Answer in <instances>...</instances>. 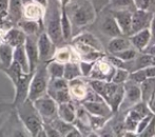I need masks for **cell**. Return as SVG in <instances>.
I'll use <instances>...</instances> for the list:
<instances>
[{
    "mask_svg": "<svg viewBox=\"0 0 155 137\" xmlns=\"http://www.w3.org/2000/svg\"><path fill=\"white\" fill-rule=\"evenodd\" d=\"M8 0H0V20L4 21V19L8 18Z\"/></svg>",
    "mask_w": 155,
    "mask_h": 137,
    "instance_id": "43",
    "label": "cell"
},
{
    "mask_svg": "<svg viewBox=\"0 0 155 137\" xmlns=\"http://www.w3.org/2000/svg\"><path fill=\"white\" fill-rule=\"evenodd\" d=\"M80 136H82L81 132H80L79 130L75 127V126H74L73 129H72L71 131L67 134V137H80Z\"/></svg>",
    "mask_w": 155,
    "mask_h": 137,
    "instance_id": "49",
    "label": "cell"
},
{
    "mask_svg": "<svg viewBox=\"0 0 155 137\" xmlns=\"http://www.w3.org/2000/svg\"><path fill=\"white\" fill-rule=\"evenodd\" d=\"M129 79L132 80L134 83L140 84L143 81H145L147 79V75L143 69H137L134 73H132L131 75H129Z\"/></svg>",
    "mask_w": 155,
    "mask_h": 137,
    "instance_id": "37",
    "label": "cell"
},
{
    "mask_svg": "<svg viewBox=\"0 0 155 137\" xmlns=\"http://www.w3.org/2000/svg\"><path fill=\"white\" fill-rule=\"evenodd\" d=\"M8 14L10 20L14 23L23 18V4L21 0H8Z\"/></svg>",
    "mask_w": 155,
    "mask_h": 137,
    "instance_id": "17",
    "label": "cell"
},
{
    "mask_svg": "<svg viewBox=\"0 0 155 137\" xmlns=\"http://www.w3.org/2000/svg\"><path fill=\"white\" fill-rule=\"evenodd\" d=\"M57 117L70 123H74L76 119V108L72 100L69 103H63L58 104Z\"/></svg>",
    "mask_w": 155,
    "mask_h": 137,
    "instance_id": "16",
    "label": "cell"
},
{
    "mask_svg": "<svg viewBox=\"0 0 155 137\" xmlns=\"http://www.w3.org/2000/svg\"><path fill=\"white\" fill-rule=\"evenodd\" d=\"M148 108H149V110L151 111L153 114H155V92L152 94L151 98L149 99V101H148Z\"/></svg>",
    "mask_w": 155,
    "mask_h": 137,
    "instance_id": "48",
    "label": "cell"
},
{
    "mask_svg": "<svg viewBox=\"0 0 155 137\" xmlns=\"http://www.w3.org/2000/svg\"><path fill=\"white\" fill-rule=\"evenodd\" d=\"M18 27L21 31L23 32L27 36H38L41 33L42 30V24L36 20H31V19L22 18L18 21Z\"/></svg>",
    "mask_w": 155,
    "mask_h": 137,
    "instance_id": "15",
    "label": "cell"
},
{
    "mask_svg": "<svg viewBox=\"0 0 155 137\" xmlns=\"http://www.w3.org/2000/svg\"><path fill=\"white\" fill-rule=\"evenodd\" d=\"M150 59H151V55L150 54H145V55L140 56L137 59V69H145L146 67L150 66Z\"/></svg>",
    "mask_w": 155,
    "mask_h": 137,
    "instance_id": "42",
    "label": "cell"
},
{
    "mask_svg": "<svg viewBox=\"0 0 155 137\" xmlns=\"http://www.w3.org/2000/svg\"><path fill=\"white\" fill-rule=\"evenodd\" d=\"M107 121V117L104 116H97V115H91L89 114V123L90 127L94 131H98L104 126V122Z\"/></svg>",
    "mask_w": 155,
    "mask_h": 137,
    "instance_id": "33",
    "label": "cell"
},
{
    "mask_svg": "<svg viewBox=\"0 0 155 137\" xmlns=\"http://www.w3.org/2000/svg\"><path fill=\"white\" fill-rule=\"evenodd\" d=\"M101 31L106 35H109L111 37L123 36L118 25H117L116 20L113 16H108L104 19L101 23Z\"/></svg>",
    "mask_w": 155,
    "mask_h": 137,
    "instance_id": "20",
    "label": "cell"
},
{
    "mask_svg": "<svg viewBox=\"0 0 155 137\" xmlns=\"http://www.w3.org/2000/svg\"><path fill=\"white\" fill-rule=\"evenodd\" d=\"M49 80L50 76L47 71V62H41V64L39 62L32 75L31 81H30L28 99L34 101L35 99L47 94Z\"/></svg>",
    "mask_w": 155,
    "mask_h": 137,
    "instance_id": "3",
    "label": "cell"
},
{
    "mask_svg": "<svg viewBox=\"0 0 155 137\" xmlns=\"http://www.w3.org/2000/svg\"><path fill=\"white\" fill-rule=\"evenodd\" d=\"M129 75L130 74L127 70H124V68H117L114 71L111 81L116 84H123L124 82H126L129 79Z\"/></svg>",
    "mask_w": 155,
    "mask_h": 137,
    "instance_id": "32",
    "label": "cell"
},
{
    "mask_svg": "<svg viewBox=\"0 0 155 137\" xmlns=\"http://www.w3.org/2000/svg\"><path fill=\"white\" fill-rule=\"evenodd\" d=\"M137 123L138 121L135 120V119L131 118L130 116L127 115L126 120H124V129L129 132H133V133H136V128H137ZM137 135V134H136Z\"/></svg>",
    "mask_w": 155,
    "mask_h": 137,
    "instance_id": "41",
    "label": "cell"
},
{
    "mask_svg": "<svg viewBox=\"0 0 155 137\" xmlns=\"http://www.w3.org/2000/svg\"><path fill=\"white\" fill-rule=\"evenodd\" d=\"M14 47L5 42H0V70L8 69L13 62Z\"/></svg>",
    "mask_w": 155,
    "mask_h": 137,
    "instance_id": "18",
    "label": "cell"
},
{
    "mask_svg": "<svg viewBox=\"0 0 155 137\" xmlns=\"http://www.w3.org/2000/svg\"><path fill=\"white\" fill-rule=\"evenodd\" d=\"M69 91L70 94H71V97L74 96L76 97V99H81L86 97L87 94V88L84 86V83L78 78H75V79H72L69 81Z\"/></svg>",
    "mask_w": 155,
    "mask_h": 137,
    "instance_id": "21",
    "label": "cell"
},
{
    "mask_svg": "<svg viewBox=\"0 0 155 137\" xmlns=\"http://www.w3.org/2000/svg\"><path fill=\"white\" fill-rule=\"evenodd\" d=\"M17 117L25 127V130L31 136L38 137L43 128V120L35 109L33 101L25 99L23 103L15 106Z\"/></svg>",
    "mask_w": 155,
    "mask_h": 137,
    "instance_id": "1",
    "label": "cell"
},
{
    "mask_svg": "<svg viewBox=\"0 0 155 137\" xmlns=\"http://www.w3.org/2000/svg\"><path fill=\"white\" fill-rule=\"evenodd\" d=\"M48 95L52 97L54 100L58 104L63 103H69L72 100L71 94H70L69 88L67 89H60V90H54V91H48Z\"/></svg>",
    "mask_w": 155,
    "mask_h": 137,
    "instance_id": "28",
    "label": "cell"
},
{
    "mask_svg": "<svg viewBox=\"0 0 155 137\" xmlns=\"http://www.w3.org/2000/svg\"><path fill=\"white\" fill-rule=\"evenodd\" d=\"M152 18H153V14L151 12H148V10H137L136 8L132 13V21H131L132 34L150 28Z\"/></svg>",
    "mask_w": 155,
    "mask_h": 137,
    "instance_id": "8",
    "label": "cell"
},
{
    "mask_svg": "<svg viewBox=\"0 0 155 137\" xmlns=\"http://www.w3.org/2000/svg\"><path fill=\"white\" fill-rule=\"evenodd\" d=\"M63 70H64V64L52 59L47 62V71L50 78H60L63 77Z\"/></svg>",
    "mask_w": 155,
    "mask_h": 137,
    "instance_id": "26",
    "label": "cell"
},
{
    "mask_svg": "<svg viewBox=\"0 0 155 137\" xmlns=\"http://www.w3.org/2000/svg\"><path fill=\"white\" fill-rule=\"evenodd\" d=\"M43 16H45V8L35 1L23 6V18L36 20L43 25Z\"/></svg>",
    "mask_w": 155,
    "mask_h": 137,
    "instance_id": "14",
    "label": "cell"
},
{
    "mask_svg": "<svg viewBox=\"0 0 155 137\" xmlns=\"http://www.w3.org/2000/svg\"><path fill=\"white\" fill-rule=\"evenodd\" d=\"M109 61H110V64L116 67V68H124V61H123L121 59H119V58L116 57V56L110 57V58H109Z\"/></svg>",
    "mask_w": 155,
    "mask_h": 137,
    "instance_id": "45",
    "label": "cell"
},
{
    "mask_svg": "<svg viewBox=\"0 0 155 137\" xmlns=\"http://www.w3.org/2000/svg\"><path fill=\"white\" fill-rule=\"evenodd\" d=\"M153 115H154L153 113H149V114L146 115V116H143V118L138 121V123H137V128H136L137 136H139V134H140L141 132L143 131V129L147 127V125L149 123V121L151 120V118L153 117Z\"/></svg>",
    "mask_w": 155,
    "mask_h": 137,
    "instance_id": "39",
    "label": "cell"
},
{
    "mask_svg": "<svg viewBox=\"0 0 155 137\" xmlns=\"http://www.w3.org/2000/svg\"><path fill=\"white\" fill-rule=\"evenodd\" d=\"M146 75H147V78H152L155 77V64H151V66L146 67L145 69Z\"/></svg>",
    "mask_w": 155,
    "mask_h": 137,
    "instance_id": "46",
    "label": "cell"
},
{
    "mask_svg": "<svg viewBox=\"0 0 155 137\" xmlns=\"http://www.w3.org/2000/svg\"><path fill=\"white\" fill-rule=\"evenodd\" d=\"M113 17L115 18L120 30L123 36L132 34V29H131V21H132V13L129 10H117L114 12Z\"/></svg>",
    "mask_w": 155,
    "mask_h": 137,
    "instance_id": "11",
    "label": "cell"
},
{
    "mask_svg": "<svg viewBox=\"0 0 155 137\" xmlns=\"http://www.w3.org/2000/svg\"><path fill=\"white\" fill-rule=\"evenodd\" d=\"M124 86H121V84H119L116 92L114 93V95H113L112 98H111L110 103H109V106L111 108L112 112H116V111L118 110L121 103L124 101Z\"/></svg>",
    "mask_w": 155,
    "mask_h": 137,
    "instance_id": "30",
    "label": "cell"
},
{
    "mask_svg": "<svg viewBox=\"0 0 155 137\" xmlns=\"http://www.w3.org/2000/svg\"><path fill=\"white\" fill-rule=\"evenodd\" d=\"M150 32H151V41L150 43L154 44L155 43V15H153V18H152L151 24H150Z\"/></svg>",
    "mask_w": 155,
    "mask_h": 137,
    "instance_id": "47",
    "label": "cell"
},
{
    "mask_svg": "<svg viewBox=\"0 0 155 137\" xmlns=\"http://www.w3.org/2000/svg\"><path fill=\"white\" fill-rule=\"evenodd\" d=\"M53 59L57 60V61L61 62V64H65V62L71 60V53H70L69 49H60L57 52H55Z\"/></svg>",
    "mask_w": 155,
    "mask_h": 137,
    "instance_id": "36",
    "label": "cell"
},
{
    "mask_svg": "<svg viewBox=\"0 0 155 137\" xmlns=\"http://www.w3.org/2000/svg\"><path fill=\"white\" fill-rule=\"evenodd\" d=\"M13 61L17 62L25 73H30L29 72V62H28V57H27V54H25V45H19V47H14Z\"/></svg>",
    "mask_w": 155,
    "mask_h": 137,
    "instance_id": "22",
    "label": "cell"
},
{
    "mask_svg": "<svg viewBox=\"0 0 155 137\" xmlns=\"http://www.w3.org/2000/svg\"><path fill=\"white\" fill-rule=\"evenodd\" d=\"M127 99L132 104H135L141 100V93L139 84L134 83L129 88H127Z\"/></svg>",
    "mask_w": 155,
    "mask_h": 137,
    "instance_id": "31",
    "label": "cell"
},
{
    "mask_svg": "<svg viewBox=\"0 0 155 137\" xmlns=\"http://www.w3.org/2000/svg\"><path fill=\"white\" fill-rule=\"evenodd\" d=\"M139 136H141V137H153V136H155V114L151 118V120L149 121V123L147 125V127L143 129V131L139 134Z\"/></svg>",
    "mask_w": 155,
    "mask_h": 137,
    "instance_id": "38",
    "label": "cell"
},
{
    "mask_svg": "<svg viewBox=\"0 0 155 137\" xmlns=\"http://www.w3.org/2000/svg\"><path fill=\"white\" fill-rule=\"evenodd\" d=\"M96 61H87V60H82V61L79 62V68H80V72H81V75L84 76H89L92 71L94 64H95Z\"/></svg>",
    "mask_w": 155,
    "mask_h": 137,
    "instance_id": "40",
    "label": "cell"
},
{
    "mask_svg": "<svg viewBox=\"0 0 155 137\" xmlns=\"http://www.w3.org/2000/svg\"><path fill=\"white\" fill-rule=\"evenodd\" d=\"M74 41H77V42H81V43H84V44H87V45H89V47H93V49L97 50V51H101V44H100L99 40H98L94 35L90 33H81L76 37Z\"/></svg>",
    "mask_w": 155,
    "mask_h": 137,
    "instance_id": "27",
    "label": "cell"
},
{
    "mask_svg": "<svg viewBox=\"0 0 155 137\" xmlns=\"http://www.w3.org/2000/svg\"><path fill=\"white\" fill-rule=\"evenodd\" d=\"M36 3H38V4H40L41 6H43V8H47L48 6V0H34Z\"/></svg>",
    "mask_w": 155,
    "mask_h": 137,
    "instance_id": "51",
    "label": "cell"
},
{
    "mask_svg": "<svg viewBox=\"0 0 155 137\" xmlns=\"http://www.w3.org/2000/svg\"><path fill=\"white\" fill-rule=\"evenodd\" d=\"M139 88L141 93V100L147 103L151 98L152 94L155 92V77L147 78L145 81L139 84Z\"/></svg>",
    "mask_w": 155,
    "mask_h": 137,
    "instance_id": "24",
    "label": "cell"
},
{
    "mask_svg": "<svg viewBox=\"0 0 155 137\" xmlns=\"http://www.w3.org/2000/svg\"><path fill=\"white\" fill-rule=\"evenodd\" d=\"M131 47H132V44H131L129 39H126L123 36H118V37H113L112 40L109 42L108 50L112 54H115L117 52H121L124 50L130 49Z\"/></svg>",
    "mask_w": 155,
    "mask_h": 137,
    "instance_id": "23",
    "label": "cell"
},
{
    "mask_svg": "<svg viewBox=\"0 0 155 137\" xmlns=\"http://www.w3.org/2000/svg\"><path fill=\"white\" fill-rule=\"evenodd\" d=\"M146 53L151 54V55H155V43H154V44H152L149 49L146 50Z\"/></svg>",
    "mask_w": 155,
    "mask_h": 137,
    "instance_id": "50",
    "label": "cell"
},
{
    "mask_svg": "<svg viewBox=\"0 0 155 137\" xmlns=\"http://www.w3.org/2000/svg\"><path fill=\"white\" fill-rule=\"evenodd\" d=\"M131 44L136 50L140 52H145L149 47L150 41H151V32L150 29H143L141 31H138L136 33L131 34V37L129 38Z\"/></svg>",
    "mask_w": 155,
    "mask_h": 137,
    "instance_id": "10",
    "label": "cell"
},
{
    "mask_svg": "<svg viewBox=\"0 0 155 137\" xmlns=\"http://www.w3.org/2000/svg\"><path fill=\"white\" fill-rule=\"evenodd\" d=\"M21 2H22L23 6H25V5H28V4L32 3V2H34V0H21Z\"/></svg>",
    "mask_w": 155,
    "mask_h": 137,
    "instance_id": "53",
    "label": "cell"
},
{
    "mask_svg": "<svg viewBox=\"0 0 155 137\" xmlns=\"http://www.w3.org/2000/svg\"><path fill=\"white\" fill-rule=\"evenodd\" d=\"M37 47H38L39 62H48L54 58L56 45L45 32L42 31L37 36Z\"/></svg>",
    "mask_w": 155,
    "mask_h": 137,
    "instance_id": "6",
    "label": "cell"
},
{
    "mask_svg": "<svg viewBox=\"0 0 155 137\" xmlns=\"http://www.w3.org/2000/svg\"><path fill=\"white\" fill-rule=\"evenodd\" d=\"M35 109L42 118L43 122H50L57 117L58 103L50 95L45 94L33 101Z\"/></svg>",
    "mask_w": 155,
    "mask_h": 137,
    "instance_id": "4",
    "label": "cell"
},
{
    "mask_svg": "<svg viewBox=\"0 0 155 137\" xmlns=\"http://www.w3.org/2000/svg\"><path fill=\"white\" fill-rule=\"evenodd\" d=\"M23 45H25V54H27L28 62H29V72L34 73L37 66L39 64L37 39H35V36H27Z\"/></svg>",
    "mask_w": 155,
    "mask_h": 137,
    "instance_id": "9",
    "label": "cell"
},
{
    "mask_svg": "<svg viewBox=\"0 0 155 137\" xmlns=\"http://www.w3.org/2000/svg\"><path fill=\"white\" fill-rule=\"evenodd\" d=\"M25 37H27V35L23 33L19 28L18 29L17 28H11L3 35V42L8 43L13 47H16L25 44Z\"/></svg>",
    "mask_w": 155,
    "mask_h": 137,
    "instance_id": "13",
    "label": "cell"
},
{
    "mask_svg": "<svg viewBox=\"0 0 155 137\" xmlns=\"http://www.w3.org/2000/svg\"><path fill=\"white\" fill-rule=\"evenodd\" d=\"M67 6H69L67 12L72 25L82 28L95 20V8L89 0H76L75 2H70Z\"/></svg>",
    "mask_w": 155,
    "mask_h": 137,
    "instance_id": "2",
    "label": "cell"
},
{
    "mask_svg": "<svg viewBox=\"0 0 155 137\" xmlns=\"http://www.w3.org/2000/svg\"><path fill=\"white\" fill-rule=\"evenodd\" d=\"M82 106H84V110L91 115L108 117L113 113L111 108L107 104L106 101L84 100V101H82Z\"/></svg>",
    "mask_w": 155,
    "mask_h": 137,
    "instance_id": "12",
    "label": "cell"
},
{
    "mask_svg": "<svg viewBox=\"0 0 155 137\" xmlns=\"http://www.w3.org/2000/svg\"><path fill=\"white\" fill-rule=\"evenodd\" d=\"M70 2H71V0H59L60 6H67Z\"/></svg>",
    "mask_w": 155,
    "mask_h": 137,
    "instance_id": "52",
    "label": "cell"
},
{
    "mask_svg": "<svg viewBox=\"0 0 155 137\" xmlns=\"http://www.w3.org/2000/svg\"><path fill=\"white\" fill-rule=\"evenodd\" d=\"M81 76V72H80L79 64L76 62L68 61L64 64V70H63V78L67 79L68 81L75 78H79Z\"/></svg>",
    "mask_w": 155,
    "mask_h": 137,
    "instance_id": "25",
    "label": "cell"
},
{
    "mask_svg": "<svg viewBox=\"0 0 155 137\" xmlns=\"http://www.w3.org/2000/svg\"><path fill=\"white\" fill-rule=\"evenodd\" d=\"M133 2L137 10H148L151 5L152 0H133Z\"/></svg>",
    "mask_w": 155,
    "mask_h": 137,
    "instance_id": "44",
    "label": "cell"
},
{
    "mask_svg": "<svg viewBox=\"0 0 155 137\" xmlns=\"http://www.w3.org/2000/svg\"><path fill=\"white\" fill-rule=\"evenodd\" d=\"M114 56L118 57L123 61H129V60H132L136 57V51L130 47V49L124 50L121 52H117V53L114 54Z\"/></svg>",
    "mask_w": 155,
    "mask_h": 137,
    "instance_id": "35",
    "label": "cell"
},
{
    "mask_svg": "<svg viewBox=\"0 0 155 137\" xmlns=\"http://www.w3.org/2000/svg\"><path fill=\"white\" fill-rule=\"evenodd\" d=\"M111 4L116 10H129L134 6L133 0H110Z\"/></svg>",
    "mask_w": 155,
    "mask_h": 137,
    "instance_id": "34",
    "label": "cell"
},
{
    "mask_svg": "<svg viewBox=\"0 0 155 137\" xmlns=\"http://www.w3.org/2000/svg\"><path fill=\"white\" fill-rule=\"evenodd\" d=\"M45 33L49 35L55 45L60 44L63 41L61 28H60V10H58L56 6L51 11V14L47 20Z\"/></svg>",
    "mask_w": 155,
    "mask_h": 137,
    "instance_id": "5",
    "label": "cell"
},
{
    "mask_svg": "<svg viewBox=\"0 0 155 137\" xmlns=\"http://www.w3.org/2000/svg\"><path fill=\"white\" fill-rule=\"evenodd\" d=\"M49 123H51V125L57 130V132L60 134V136H67V134L74 128V123L67 122V121L60 119L59 117L54 118L53 120L50 121Z\"/></svg>",
    "mask_w": 155,
    "mask_h": 137,
    "instance_id": "29",
    "label": "cell"
},
{
    "mask_svg": "<svg viewBox=\"0 0 155 137\" xmlns=\"http://www.w3.org/2000/svg\"><path fill=\"white\" fill-rule=\"evenodd\" d=\"M60 28L63 40H70L72 37V22L68 15L67 6H60Z\"/></svg>",
    "mask_w": 155,
    "mask_h": 137,
    "instance_id": "19",
    "label": "cell"
},
{
    "mask_svg": "<svg viewBox=\"0 0 155 137\" xmlns=\"http://www.w3.org/2000/svg\"><path fill=\"white\" fill-rule=\"evenodd\" d=\"M32 75H33V73H23L22 75L17 79V81L13 83L15 88L14 101H13V103H12L13 108H15L16 106L23 103L25 99H28L29 86H30Z\"/></svg>",
    "mask_w": 155,
    "mask_h": 137,
    "instance_id": "7",
    "label": "cell"
}]
</instances>
